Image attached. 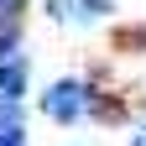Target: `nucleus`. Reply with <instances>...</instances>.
<instances>
[{"mask_svg": "<svg viewBox=\"0 0 146 146\" xmlns=\"http://www.w3.org/2000/svg\"><path fill=\"white\" fill-rule=\"evenodd\" d=\"M21 89H26V63L11 52V58L0 63V94H5V99H21Z\"/></svg>", "mask_w": 146, "mask_h": 146, "instance_id": "2", "label": "nucleus"}, {"mask_svg": "<svg viewBox=\"0 0 146 146\" xmlns=\"http://www.w3.org/2000/svg\"><path fill=\"white\" fill-rule=\"evenodd\" d=\"M16 42H21V21L16 16H0V58H11Z\"/></svg>", "mask_w": 146, "mask_h": 146, "instance_id": "3", "label": "nucleus"}, {"mask_svg": "<svg viewBox=\"0 0 146 146\" xmlns=\"http://www.w3.org/2000/svg\"><path fill=\"white\" fill-rule=\"evenodd\" d=\"M84 104H89V89H84L78 78L52 84V89H47V99H42V110H47L52 120H63V125H68V120H78V115H84Z\"/></svg>", "mask_w": 146, "mask_h": 146, "instance_id": "1", "label": "nucleus"}, {"mask_svg": "<svg viewBox=\"0 0 146 146\" xmlns=\"http://www.w3.org/2000/svg\"><path fill=\"white\" fill-rule=\"evenodd\" d=\"M110 5H115V0H78L84 16H110Z\"/></svg>", "mask_w": 146, "mask_h": 146, "instance_id": "4", "label": "nucleus"}, {"mask_svg": "<svg viewBox=\"0 0 146 146\" xmlns=\"http://www.w3.org/2000/svg\"><path fill=\"white\" fill-rule=\"evenodd\" d=\"M136 146H146V131H141V136H136Z\"/></svg>", "mask_w": 146, "mask_h": 146, "instance_id": "6", "label": "nucleus"}, {"mask_svg": "<svg viewBox=\"0 0 146 146\" xmlns=\"http://www.w3.org/2000/svg\"><path fill=\"white\" fill-rule=\"evenodd\" d=\"M21 5H26V0H0V16H16Z\"/></svg>", "mask_w": 146, "mask_h": 146, "instance_id": "5", "label": "nucleus"}]
</instances>
